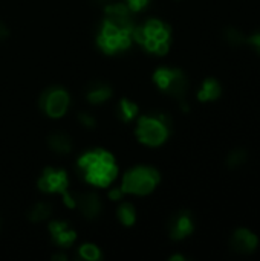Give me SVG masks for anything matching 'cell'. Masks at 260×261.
Returning a JSON list of instances; mask_svg holds the SVG:
<instances>
[{"mask_svg": "<svg viewBox=\"0 0 260 261\" xmlns=\"http://www.w3.org/2000/svg\"><path fill=\"white\" fill-rule=\"evenodd\" d=\"M117 216H118V220L121 222V225H124L127 228L133 226L136 222V210L130 202H123L118 206Z\"/></svg>", "mask_w": 260, "mask_h": 261, "instance_id": "17", "label": "cell"}, {"mask_svg": "<svg viewBox=\"0 0 260 261\" xmlns=\"http://www.w3.org/2000/svg\"><path fill=\"white\" fill-rule=\"evenodd\" d=\"M123 195H124V192H123L121 188H112V191L109 192V197H111L112 200H121Z\"/></svg>", "mask_w": 260, "mask_h": 261, "instance_id": "25", "label": "cell"}, {"mask_svg": "<svg viewBox=\"0 0 260 261\" xmlns=\"http://www.w3.org/2000/svg\"><path fill=\"white\" fill-rule=\"evenodd\" d=\"M98 2H106V0H98Z\"/></svg>", "mask_w": 260, "mask_h": 261, "instance_id": "29", "label": "cell"}, {"mask_svg": "<svg viewBox=\"0 0 260 261\" xmlns=\"http://www.w3.org/2000/svg\"><path fill=\"white\" fill-rule=\"evenodd\" d=\"M148 2L150 0H126V5L132 13H139L148 5Z\"/></svg>", "mask_w": 260, "mask_h": 261, "instance_id": "22", "label": "cell"}, {"mask_svg": "<svg viewBox=\"0 0 260 261\" xmlns=\"http://www.w3.org/2000/svg\"><path fill=\"white\" fill-rule=\"evenodd\" d=\"M49 147L59 154H68L72 150V139L66 133H54L49 136Z\"/></svg>", "mask_w": 260, "mask_h": 261, "instance_id": "16", "label": "cell"}, {"mask_svg": "<svg viewBox=\"0 0 260 261\" xmlns=\"http://www.w3.org/2000/svg\"><path fill=\"white\" fill-rule=\"evenodd\" d=\"M231 247L234 252L242 253V255H249L252 253L257 246H258V238L254 232H251L246 228H239L233 232L231 240H230Z\"/></svg>", "mask_w": 260, "mask_h": 261, "instance_id": "10", "label": "cell"}, {"mask_svg": "<svg viewBox=\"0 0 260 261\" xmlns=\"http://www.w3.org/2000/svg\"><path fill=\"white\" fill-rule=\"evenodd\" d=\"M170 259L172 261H185V256H182V255H172Z\"/></svg>", "mask_w": 260, "mask_h": 261, "instance_id": "27", "label": "cell"}, {"mask_svg": "<svg viewBox=\"0 0 260 261\" xmlns=\"http://www.w3.org/2000/svg\"><path fill=\"white\" fill-rule=\"evenodd\" d=\"M161 182V174L160 171L147 167V165H138L130 168L121 183V189L124 194H132V195H147L156 189V186Z\"/></svg>", "mask_w": 260, "mask_h": 261, "instance_id": "5", "label": "cell"}, {"mask_svg": "<svg viewBox=\"0 0 260 261\" xmlns=\"http://www.w3.org/2000/svg\"><path fill=\"white\" fill-rule=\"evenodd\" d=\"M132 14L126 4H109L104 8L96 46L106 55L120 54L132 46L136 28Z\"/></svg>", "mask_w": 260, "mask_h": 261, "instance_id": "1", "label": "cell"}, {"mask_svg": "<svg viewBox=\"0 0 260 261\" xmlns=\"http://www.w3.org/2000/svg\"><path fill=\"white\" fill-rule=\"evenodd\" d=\"M78 170L83 179L96 188H109L118 176L115 156L102 148L83 153L78 158Z\"/></svg>", "mask_w": 260, "mask_h": 261, "instance_id": "2", "label": "cell"}, {"mask_svg": "<svg viewBox=\"0 0 260 261\" xmlns=\"http://www.w3.org/2000/svg\"><path fill=\"white\" fill-rule=\"evenodd\" d=\"M193 231H194L193 217H191V213H188V211H181V213L175 214L169 225V234H170L172 240H175V241L187 238L190 234H193Z\"/></svg>", "mask_w": 260, "mask_h": 261, "instance_id": "11", "label": "cell"}, {"mask_svg": "<svg viewBox=\"0 0 260 261\" xmlns=\"http://www.w3.org/2000/svg\"><path fill=\"white\" fill-rule=\"evenodd\" d=\"M136 138L147 147H160L170 136V122L163 113H148L136 118Z\"/></svg>", "mask_w": 260, "mask_h": 261, "instance_id": "4", "label": "cell"}, {"mask_svg": "<svg viewBox=\"0 0 260 261\" xmlns=\"http://www.w3.org/2000/svg\"><path fill=\"white\" fill-rule=\"evenodd\" d=\"M133 41L154 55H166L172 44V29L160 19H148L135 28Z\"/></svg>", "mask_w": 260, "mask_h": 261, "instance_id": "3", "label": "cell"}, {"mask_svg": "<svg viewBox=\"0 0 260 261\" xmlns=\"http://www.w3.org/2000/svg\"><path fill=\"white\" fill-rule=\"evenodd\" d=\"M47 231L50 234V238L54 241V244L62 249L71 247L77 240V232L66 222H62V220L50 222L47 225Z\"/></svg>", "mask_w": 260, "mask_h": 261, "instance_id": "9", "label": "cell"}, {"mask_svg": "<svg viewBox=\"0 0 260 261\" xmlns=\"http://www.w3.org/2000/svg\"><path fill=\"white\" fill-rule=\"evenodd\" d=\"M138 113H139V107L138 104L133 102L132 99H121L118 102V107H117V116L120 121L123 122H132L138 118Z\"/></svg>", "mask_w": 260, "mask_h": 261, "instance_id": "15", "label": "cell"}, {"mask_svg": "<svg viewBox=\"0 0 260 261\" xmlns=\"http://www.w3.org/2000/svg\"><path fill=\"white\" fill-rule=\"evenodd\" d=\"M75 206L86 219H96L101 213V200L95 192H86L75 199Z\"/></svg>", "mask_w": 260, "mask_h": 261, "instance_id": "12", "label": "cell"}, {"mask_svg": "<svg viewBox=\"0 0 260 261\" xmlns=\"http://www.w3.org/2000/svg\"><path fill=\"white\" fill-rule=\"evenodd\" d=\"M78 119H80V122H81L84 127H87V128H93L95 124H96L95 118H93L92 115H89V113H80V115H78Z\"/></svg>", "mask_w": 260, "mask_h": 261, "instance_id": "23", "label": "cell"}, {"mask_svg": "<svg viewBox=\"0 0 260 261\" xmlns=\"http://www.w3.org/2000/svg\"><path fill=\"white\" fill-rule=\"evenodd\" d=\"M78 255L83 259H86V261H98V259L102 258L101 249L96 244H93V243H84V244H81L80 249H78Z\"/></svg>", "mask_w": 260, "mask_h": 261, "instance_id": "19", "label": "cell"}, {"mask_svg": "<svg viewBox=\"0 0 260 261\" xmlns=\"http://www.w3.org/2000/svg\"><path fill=\"white\" fill-rule=\"evenodd\" d=\"M246 41L249 43V46L257 52V54H260V31L255 32V34H252Z\"/></svg>", "mask_w": 260, "mask_h": 261, "instance_id": "24", "label": "cell"}, {"mask_svg": "<svg viewBox=\"0 0 260 261\" xmlns=\"http://www.w3.org/2000/svg\"><path fill=\"white\" fill-rule=\"evenodd\" d=\"M112 98V87L104 81H92L86 90V99L96 106V104H104Z\"/></svg>", "mask_w": 260, "mask_h": 261, "instance_id": "13", "label": "cell"}, {"mask_svg": "<svg viewBox=\"0 0 260 261\" xmlns=\"http://www.w3.org/2000/svg\"><path fill=\"white\" fill-rule=\"evenodd\" d=\"M246 158H248V156H246V151L245 150L236 148V150H233V151L228 153L227 159H225V164L231 170L233 168H239L240 165H243L246 162Z\"/></svg>", "mask_w": 260, "mask_h": 261, "instance_id": "20", "label": "cell"}, {"mask_svg": "<svg viewBox=\"0 0 260 261\" xmlns=\"http://www.w3.org/2000/svg\"><path fill=\"white\" fill-rule=\"evenodd\" d=\"M38 104H40L41 112L46 116L52 119H59L66 115L71 104V96L65 87L52 86L41 93Z\"/></svg>", "mask_w": 260, "mask_h": 261, "instance_id": "8", "label": "cell"}, {"mask_svg": "<svg viewBox=\"0 0 260 261\" xmlns=\"http://www.w3.org/2000/svg\"><path fill=\"white\" fill-rule=\"evenodd\" d=\"M69 177L65 170L44 168L38 177V189L46 194H62L66 206L75 208V199L68 192Z\"/></svg>", "mask_w": 260, "mask_h": 261, "instance_id": "7", "label": "cell"}, {"mask_svg": "<svg viewBox=\"0 0 260 261\" xmlns=\"http://www.w3.org/2000/svg\"><path fill=\"white\" fill-rule=\"evenodd\" d=\"M50 211H52V208L49 203L38 202V203L31 206V210L28 211V219L31 222H43L50 216Z\"/></svg>", "mask_w": 260, "mask_h": 261, "instance_id": "18", "label": "cell"}, {"mask_svg": "<svg viewBox=\"0 0 260 261\" xmlns=\"http://www.w3.org/2000/svg\"><path fill=\"white\" fill-rule=\"evenodd\" d=\"M52 258H54V259H66V255H54Z\"/></svg>", "mask_w": 260, "mask_h": 261, "instance_id": "28", "label": "cell"}, {"mask_svg": "<svg viewBox=\"0 0 260 261\" xmlns=\"http://www.w3.org/2000/svg\"><path fill=\"white\" fill-rule=\"evenodd\" d=\"M8 34H10V29H8V26L4 23V22H0V41L2 40H5L7 37H8Z\"/></svg>", "mask_w": 260, "mask_h": 261, "instance_id": "26", "label": "cell"}, {"mask_svg": "<svg viewBox=\"0 0 260 261\" xmlns=\"http://www.w3.org/2000/svg\"><path fill=\"white\" fill-rule=\"evenodd\" d=\"M224 38L228 44L231 46H240L242 43H245V37L242 35L240 31H237L236 28H227L224 31Z\"/></svg>", "mask_w": 260, "mask_h": 261, "instance_id": "21", "label": "cell"}, {"mask_svg": "<svg viewBox=\"0 0 260 261\" xmlns=\"http://www.w3.org/2000/svg\"><path fill=\"white\" fill-rule=\"evenodd\" d=\"M153 83L161 92L182 99L188 89V80L181 69L158 68L153 72Z\"/></svg>", "mask_w": 260, "mask_h": 261, "instance_id": "6", "label": "cell"}, {"mask_svg": "<svg viewBox=\"0 0 260 261\" xmlns=\"http://www.w3.org/2000/svg\"><path fill=\"white\" fill-rule=\"evenodd\" d=\"M222 93V87L216 78H206L199 92H197V99L200 102H208V101H216Z\"/></svg>", "mask_w": 260, "mask_h": 261, "instance_id": "14", "label": "cell"}]
</instances>
